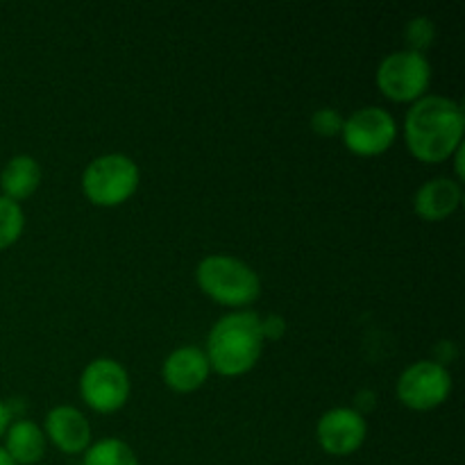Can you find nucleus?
<instances>
[{"label":"nucleus","mask_w":465,"mask_h":465,"mask_svg":"<svg viewBox=\"0 0 465 465\" xmlns=\"http://www.w3.org/2000/svg\"><path fill=\"white\" fill-rule=\"evenodd\" d=\"M465 116L461 104L445 95H425L404 118V141L418 162L440 163L463 145Z\"/></svg>","instance_id":"nucleus-1"},{"label":"nucleus","mask_w":465,"mask_h":465,"mask_svg":"<svg viewBox=\"0 0 465 465\" xmlns=\"http://www.w3.org/2000/svg\"><path fill=\"white\" fill-rule=\"evenodd\" d=\"M263 352L262 316L248 309L225 313L207 336L209 366L223 377H241L252 371Z\"/></svg>","instance_id":"nucleus-2"},{"label":"nucleus","mask_w":465,"mask_h":465,"mask_svg":"<svg viewBox=\"0 0 465 465\" xmlns=\"http://www.w3.org/2000/svg\"><path fill=\"white\" fill-rule=\"evenodd\" d=\"M200 291L213 302L230 309L250 307L262 295V280L241 259L230 254H209L195 268Z\"/></svg>","instance_id":"nucleus-3"},{"label":"nucleus","mask_w":465,"mask_h":465,"mask_svg":"<svg viewBox=\"0 0 465 465\" xmlns=\"http://www.w3.org/2000/svg\"><path fill=\"white\" fill-rule=\"evenodd\" d=\"M139 166L127 154H103L86 166L82 175V191L95 207H118L127 203L139 189Z\"/></svg>","instance_id":"nucleus-4"},{"label":"nucleus","mask_w":465,"mask_h":465,"mask_svg":"<svg viewBox=\"0 0 465 465\" xmlns=\"http://www.w3.org/2000/svg\"><path fill=\"white\" fill-rule=\"evenodd\" d=\"M431 82V66L425 54L400 50L381 59L377 86L393 103H418L425 98Z\"/></svg>","instance_id":"nucleus-5"},{"label":"nucleus","mask_w":465,"mask_h":465,"mask_svg":"<svg viewBox=\"0 0 465 465\" xmlns=\"http://www.w3.org/2000/svg\"><path fill=\"white\" fill-rule=\"evenodd\" d=\"M80 395L95 413H116L130 398V375L116 359H94L80 377Z\"/></svg>","instance_id":"nucleus-6"},{"label":"nucleus","mask_w":465,"mask_h":465,"mask_svg":"<svg viewBox=\"0 0 465 465\" xmlns=\"http://www.w3.org/2000/svg\"><path fill=\"white\" fill-rule=\"evenodd\" d=\"M345 148L357 157H377L393 145L398 136V123L393 114L381 107H363L343 121Z\"/></svg>","instance_id":"nucleus-7"},{"label":"nucleus","mask_w":465,"mask_h":465,"mask_svg":"<svg viewBox=\"0 0 465 465\" xmlns=\"http://www.w3.org/2000/svg\"><path fill=\"white\" fill-rule=\"evenodd\" d=\"M452 393V375L436 361H416L400 375L398 400L411 411H431Z\"/></svg>","instance_id":"nucleus-8"},{"label":"nucleus","mask_w":465,"mask_h":465,"mask_svg":"<svg viewBox=\"0 0 465 465\" xmlns=\"http://www.w3.org/2000/svg\"><path fill=\"white\" fill-rule=\"evenodd\" d=\"M368 425L363 413L350 407H336L322 413L316 427L318 445L330 457H350L366 443Z\"/></svg>","instance_id":"nucleus-9"},{"label":"nucleus","mask_w":465,"mask_h":465,"mask_svg":"<svg viewBox=\"0 0 465 465\" xmlns=\"http://www.w3.org/2000/svg\"><path fill=\"white\" fill-rule=\"evenodd\" d=\"M45 439L64 454H82L91 445V425L75 407H54L45 416Z\"/></svg>","instance_id":"nucleus-10"},{"label":"nucleus","mask_w":465,"mask_h":465,"mask_svg":"<svg viewBox=\"0 0 465 465\" xmlns=\"http://www.w3.org/2000/svg\"><path fill=\"white\" fill-rule=\"evenodd\" d=\"M209 372H212V366H209L207 354L193 345H184L168 354L162 368L163 381L175 393H193L203 389L204 381L209 380Z\"/></svg>","instance_id":"nucleus-11"},{"label":"nucleus","mask_w":465,"mask_h":465,"mask_svg":"<svg viewBox=\"0 0 465 465\" xmlns=\"http://www.w3.org/2000/svg\"><path fill=\"white\" fill-rule=\"evenodd\" d=\"M461 200L463 189L457 180H450V177H434V180L425 182V184L416 191L413 209H416V213L422 221L440 223L448 221V218L457 212Z\"/></svg>","instance_id":"nucleus-12"},{"label":"nucleus","mask_w":465,"mask_h":465,"mask_svg":"<svg viewBox=\"0 0 465 465\" xmlns=\"http://www.w3.org/2000/svg\"><path fill=\"white\" fill-rule=\"evenodd\" d=\"M41 184V166L30 154H16L5 163L0 173V191L3 198L12 203H21L35 195V191Z\"/></svg>","instance_id":"nucleus-13"},{"label":"nucleus","mask_w":465,"mask_h":465,"mask_svg":"<svg viewBox=\"0 0 465 465\" xmlns=\"http://www.w3.org/2000/svg\"><path fill=\"white\" fill-rule=\"evenodd\" d=\"M5 450L16 465H35L45 454V434L32 420H16L5 431Z\"/></svg>","instance_id":"nucleus-14"},{"label":"nucleus","mask_w":465,"mask_h":465,"mask_svg":"<svg viewBox=\"0 0 465 465\" xmlns=\"http://www.w3.org/2000/svg\"><path fill=\"white\" fill-rule=\"evenodd\" d=\"M84 465H139V459L125 440L103 439L89 445L84 452Z\"/></svg>","instance_id":"nucleus-15"},{"label":"nucleus","mask_w":465,"mask_h":465,"mask_svg":"<svg viewBox=\"0 0 465 465\" xmlns=\"http://www.w3.org/2000/svg\"><path fill=\"white\" fill-rule=\"evenodd\" d=\"M25 227V213L21 204L0 195V250H7L16 243Z\"/></svg>","instance_id":"nucleus-16"},{"label":"nucleus","mask_w":465,"mask_h":465,"mask_svg":"<svg viewBox=\"0 0 465 465\" xmlns=\"http://www.w3.org/2000/svg\"><path fill=\"white\" fill-rule=\"evenodd\" d=\"M434 39H436V27L430 18L418 16L407 25V45H409L407 50L425 54V50L434 44Z\"/></svg>","instance_id":"nucleus-17"},{"label":"nucleus","mask_w":465,"mask_h":465,"mask_svg":"<svg viewBox=\"0 0 465 465\" xmlns=\"http://www.w3.org/2000/svg\"><path fill=\"white\" fill-rule=\"evenodd\" d=\"M343 121L345 118L341 116L336 109L331 107H322V109H316L312 116V130L316 132L318 136H339L341 130H343Z\"/></svg>","instance_id":"nucleus-18"},{"label":"nucleus","mask_w":465,"mask_h":465,"mask_svg":"<svg viewBox=\"0 0 465 465\" xmlns=\"http://www.w3.org/2000/svg\"><path fill=\"white\" fill-rule=\"evenodd\" d=\"M262 334L263 341H280L286 334V321L277 313L262 318Z\"/></svg>","instance_id":"nucleus-19"},{"label":"nucleus","mask_w":465,"mask_h":465,"mask_svg":"<svg viewBox=\"0 0 465 465\" xmlns=\"http://www.w3.org/2000/svg\"><path fill=\"white\" fill-rule=\"evenodd\" d=\"M9 425H12V411H9L7 404L0 402V439H3Z\"/></svg>","instance_id":"nucleus-20"},{"label":"nucleus","mask_w":465,"mask_h":465,"mask_svg":"<svg viewBox=\"0 0 465 465\" xmlns=\"http://www.w3.org/2000/svg\"><path fill=\"white\" fill-rule=\"evenodd\" d=\"M452 157H454V168H457V182L461 184V180H463V145L461 148H457V153H454Z\"/></svg>","instance_id":"nucleus-21"},{"label":"nucleus","mask_w":465,"mask_h":465,"mask_svg":"<svg viewBox=\"0 0 465 465\" xmlns=\"http://www.w3.org/2000/svg\"><path fill=\"white\" fill-rule=\"evenodd\" d=\"M0 465H16V463H14V459L9 457L7 450H5V448H0Z\"/></svg>","instance_id":"nucleus-22"}]
</instances>
